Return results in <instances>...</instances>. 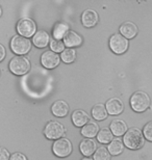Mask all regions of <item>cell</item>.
Wrapping results in <instances>:
<instances>
[{"mask_svg": "<svg viewBox=\"0 0 152 160\" xmlns=\"http://www.w3.org/2000/svg\"><path fill=\"white\" fill-rule=\"evenodd\" d=\"M123 143L129 150H140L145 145V137L143 135V131L139 128L132 127L126 131L123 135Z\"/></svg>", "mask_w": 152, "mask_h": 160, "instance_id": "obj_1", "label": "cell"}, {"mask_svg": "<svg viewBox=\"0 0 152 160\" xmlns=\"http://www.w3.org/2000/svg\"><path fill=\"white\" fill-rule=\"evenodd\" d=\"M69 105L66 101L64 100H57L52 104L51 106V112L54 117L57 118H65L69 113Z\"/></svg>", "mask_w": 152, "mask_h": 160, "instance_id": "obj_13", "label": "cell"}, {"mask_svg": "<svg viewBox=\"0 0 152 160\" xmlns=\"http://www.w3.org/2000/svg\"><path fill=\"white\" fill-rule=\"evenodd\" d=\"M150 97L145 92L138 91L134 94H132L129 100L130 107L135 112H144L150 106Z\"/></svg>", "mask_w": 152, "mask_h": 160, "instance_id": "obj_2", "label": "cell"}, {"mask_svg": "<svg viewBox=\"0 0 152 160\" xmlns=\"http://www.w3.org/2000/svg\"><path fill=\"white\" fill-rule=\"evenodd\" d=\"M73 146L69 138L61 137V138L55 140L52 145V152L56 157L66 158L72 153Z\"/></svg>", "mask_w": 152, "mask_h": 160, "instance_id": "obj_6", "label": "cell"}, {"mask_svg": "<svg viewBox=\"0 0 152 160\" xmlns=\"http://www.w3.org/2000/svg\"><path fill=\"white\" fill-rule=\"evenodd\" d=\"M79 150L83 157H91L97 150L96 142L92 138H83L79 143Z\"/></svg>", "mask_w": 152, "mask_h": 160, "instance_id": "obj_12", "label": "cell"}, {"mask_svg": "<svg viewBox=\"0 0 152 160\" xmlns=\"http://www.w3.org/2000/svg\"><path fill=\"white\" fill-rule=\"evenodd\" d=\"M113 137H114V135H113L112 131L109 130V128H101L98 134H97V140L100 143H104V145L111 142L114 139Z\"/></svg>", "mask_w": 152, "mask_h": 160, "instance_id": "obj_23", "label": "cell"}, {"mask_svg": "<svg viewBox=\"0 0 152 160\" xmlns=\"http://www.w3.org/2000/svg\"><path fill=\"white\" fill-rule=\"evenodd\" d=\"M138 26L131 21H126L124 23H122V25L120 26V34H122L127 40L134 39L138 34Z\"/></svg>", "mask_w": 152, "mask_h": 160, "instance_id": "obj_14", "label": "cell"}, {"mask_svg": "<svg viewBox=\"0 0 152 160\" xmlns=\"http://www.w3.org/2000/svg\"><path fill=\"white\" fill-rule=\"evenodd\" d=\"M89 114L86 112L85 110H81V109H77V110H74L73 113H72V119L73 124L75 125L76 127H83L86 124L89 123Z\"/></svg>", "mask_w": 152, "mask_h": 160, "instance_id": "obj_18", "label": "cell"}, {"mask_svg": "<svg viewBox=\"0 0 152 160\" xmlns=\"http://www.w3.org/2000/svg\"><path fill=\"white\" fill-rule=\"evenodd\" d=\"M5 54H6V52H5V48H4V46L0 44V62H1L3 59H4Z\"/></svg>", "mask_w": 152, "mask_h": 160, "instance_id": "obj_30", "label": "cell"}, {"mask_svg": "<svg viewBox=\"0 0 152 160\" xmlns=\"http://www.w3.org/2000/svg\"><path fill=\"white\" fill-rule=\"evenodd\" d=\"M9 152L3 147H0V160H9Z\"/></svg>", "mask_w": 152, "mask_h": 160, "instance_id": "obj_28", "label": "cell"}, {"mask_svg": "<svg viewBox=\"0 0 152 160\" xmlns=\"http://www.w3.org/2000/svg\"><path fill=\"white\" fill-rule=\"evenodd\" d=\"M76 50L72 48H66L60 54V59L65 63H72L76 59Z\"/></svg>", "mask_w": 152, "mask_h": 160, "instance_id": "obj_24", "label": "cell"}, {"mask_svg": "<svg viewBox=\"0 0 152 160\" xmlns=\"http://www.w3.org/2000/svg\"><path fill=\"white\" fill-rule=\"evenodd\" d=\"M98 21H99V16L97 14V12L94 11V9L91 8L86 9L81 14V23L86 28L94 27L98 23Z\"/></svg>", "mask_w": 152, "mask_h": 160, "instance_id": "obj_11", "label": "cell"}, {"mask_svg": "<svg viewBox=\"0 0 152 160\" xmlns=\"http://www.w3.org/2000/svg\"><path fill=\"white\" fill-rule=\"evenodd\" d=\"M92 117L96 121H103L107 118V111H106L105 105L102 103L95 104L92 108Z\"/></svg>", "mask_w": 152, "mask_h": 160, "instance_id": "obj_21", "label": "cell"}, {"mask_svg": "<svg viewBox=\"0 0 152 160\" xmlns=\"http://www.w3.org/2000/svg\"><path fill=\"white\" fill-rule=\"evenodd\" d=\"M32 44L37 48H45L49 45L50 37L49 33L45 30H39L32 37Z\"/></svg>", "mask_w": 152, "mask_h": 160, "instance_id": "obj_16", "label": "cell"}, {"mask_svg": "<svg viewBox=\"0 0 152 160\" xmlns=\"http://www.w3.org/2000/svg\"><path fill=\"white\" fill-rule=\"evenodd\" d=\"M105 108L108 114L111 116H118L123 112L124 110V104L121 99L119 98H111L106 101L105 103Z\"/></svg>", "mask_w": 152, "mask_h": 160, "instance_id": "obj_10", "label": "cell"}, {"mask_svg": "<svg viewBox=\"0 0 152 160\" xmlns=\"http://www.w3.org/2000/svg\"><path fill=\"white\" fill-rule=\"evenodd\" d=\"M109 130L112 131L113 135H116L117 137L124 135L127 131V125L123 120L115 119L112 121L111 125H109Z\"/></svg>", "mask_w": 152, "mask_h": 160, "instance_id": "obj_17", "label": "cell"}, {"mask_svg": "<svg viewBox=\"0 0 152 160\" xmlns=\"http://www.w3.org/2000/svg\"><path fill=\"white\" fill-rule=\"evenodd\" d=\"M81 160H94L93 158H91V157H83Z\"/></svg>", "mask_w": 152, "mask_h": 160, "instance_id": "obj_31", "label": "cell"}, {"mask_svg": "<svg viewBox=\"0 0 152 160\" xmlns=\"http://www.w3.org/2000/svg\"><path fill=\"white\" fill-rule=\"evenodd\" d=\"M98 132H99L98 124L91 121L81 128V132L80 133H81L82 136H85V138H92L93 139L94 137L97 136Z\"/></svg>", "mask_w": 152, "mask_h": 160, "instance_id": "obj_19", "label": "cell"}, {"mask_svg": "<svg viewBox=\"0 0 152 160\" xmlns=\"http://www.w3.org/2000/svg\"><path fill=\"white\" fill-rule=\"evenodd\" d=\"M107 150H108L111 156L112 155L113 156L120 155L121 153L123 152V150H124V143H123V140H121L119 137L113 139L112 142L108 143Z\"/></svg>", "mask_w": 152, "mask_h": 160, "instance_id": "obj_22", "label": "cell"}, {"mask_svg": "<svg viewBox=\"0 0 152 160\" xmlns=\"http://www.w3.org/2000/svg\"><path fill=\"white\" fill-rule=\"evenodd\" d=\"M49 46H50L51 51H53V52H55V53H60V52L61 53L65 49H66V48H65L64 42L57 41L55 39H53V38H51L50 39Z\"/></svg>", "mask_w": 152, "mask_h": 160, "instance_id": "obj_26", "label": "cell"}, {"mask_svg": "<svg viewBox=\"0 0 152 160\" xmlns=\"http://www.w3.org/2000/svg\"><path fill=\"white\" fill-rule=\"evenodd\" d=\"M16 28H17L19 36L24 37L26 39H29V38L34 37V33L37 32V24L30 18L20 19L18 21Z\"/></svg>", "mask_w": 152, "mask_h": 160, "instance_id": "obj_7", "label": "cell"}, {"mask_svg": "<svg viewBox=\"0 0 152 160\" xmlns=\"http://www.w3.org/2000/svg\"><path fill=\"white\" fill-rule=\"evenodd\" d=\"M69 25L64 23V22H57V23L53 26L52 29V38L57 41H60L61 39L64 40L65 36L69 31Z\"/></svg>", "mask_w": 152, "mask_h": 160, "instance_id": "obj_20", "label": "cell"}, {"mask_svg": "<svg viewBox=\"0 0 152 160\" xmlns=\"http://www.w3.org/2000/svg\"><path fill=\"white\" fill-rule=\"evenodd\" d=\"M143 135L148 142H152V121L148 122L143 128Z\"/></svg>", "mask_w": 152, "mask_h": 160, "instance_id": "obj_27", "label": "cell"}, {"mask_svg": "<svg viewBox=\"0 0 152 160\" xmlns=\"http://www.w3.org/2000/svg\"><path fill=\"white\" fill-rule=\"evenodd\" d=\"M60 56L51 50L45 51L41 55V63L46 69H54L60 65Z\"/></svg>", "mask_w": 152, "mask_h": 160, "instance_id": "obj_9", "label": "cell"}, {"mask_svg": "<svg viewBox=\"0 0 152 160\" xmlns=\"http://www.w3.org/2000/svg\"><path fill=\"white\" fill-rule=\"evenodd\" d=\"M45 137L50 140H57L64 137L66 134V129L64 125L57 121H49L46 124L43 131Z\"/></svg>", "mask_w": 152, "mask_h": 160, "instance_id": "obj_4", "label": "cell"}, {"mask_svg": "<svg viewBox=\"0 0 152 160\" xmlns=\"http://www.w3.org/2000/svg\"><path fill=\"white\" fill-rule=\"evenodd\" d=\"M11 49L15 54L19 56H23L24 54H27L31 49V42L24 37H21L19 34H16L11 40Z\"/></svg>", "mask_w": 152, "mask_h": 160, "instance_id": "obj_5", "label": "cell"}, {"mask_svg": "<svg viewBox=\"0 0 152 160\" xmlns=\"http://www.w3.org/2000/svg\"><path fill=\"white\" fill-rule=\"evenodd\" d=\"M9 160H27L26 156L24 154H22L20 152H16L14 154L11 155V157H9Z\"/></svg>", "mask_w": 152, "mask_h": 160, "instance_id": "obj_29", "label": "cell"}, {"mask_svg": "<svg viewBox=\"0 0 152 160\" xmlns=\"http://www.w3.org/2000/svg\"><path fill=\"white\" fill-rule=\"evenodd\" d=\"M30 62L25 56H15L11 59L8 63V68L14 75L22 76L29 72L30 70Z\"/></svg>", "mask_w": 152, "mask_h": 160, "instance_id": "obj_3", "label": "cell"}, {"mask_svg": "<svg viewBox=\"0 0 152 160\" xmlns=\"http://www.w3.org/2000/svg\"><path fill=\"white\" fill-rule=\"evenodd\" d=\"M109 49L116 54H123L127 51L129 42L120 33H114L108 41Z\"/></svg>", "mask_w": 152, "mask_h": 160, "instance_id": "obj_8", "label": "cell"}, {"mask_svg": "<svg viewBox=\"0 0 152 160\" xmlns=\"http://www.w3.org/2000/svg\"><path fill=\"white\" fill-rule=\"evenodd\" d=\"M94 160H111V154H109L108 150L105 147H100L97 148L96 152L93 155Z\"/></svg>", "mask_w": 152, "mask_h": 160, "instance_id": "obj_25", "label": "cell"}, {"mask_svg": "<svg viewBox=\"0 0 152 160\" xmlns=\"http://www.w3.org/2000/svg\"><path fill=\"white\" fill-rule=\"evenodd\" d=\"M0 74H1V73H0Z\"/></svg>", "mask_w": 152, "mask_h": 160, "instance_id": "obj_33", "label": "cell"}, {"mask_svg": "<svg viewBox=\"0 0 152 160\" xmlns=\"http://www.w3.org/2000/svg\"><path fill=\"white\" fill-rule=\"evenodd\" d=\"M2 15V8H1V5H0V17H1Z\"/></svg>", "mask_w": 152, "mask_h": 160, "instance_id": "obj_32", "label": "cell"}, {"mask_svg": "<svg viewBox=\"0 0 152 160\" xmlns=\"http://www.w3.org/2000/svg\"><path fill=\"white\" fill-rule=\"evenodd\" d=\"M63 42L65 46H67V48H72L73 49L74 47H78L82 44V38L76 31L69 30L65 36Z\"/></svg>", "mask_w": 152, "mask_h": 160, "instance_id": "obj_15", "label": "cell"}]
</instances>
